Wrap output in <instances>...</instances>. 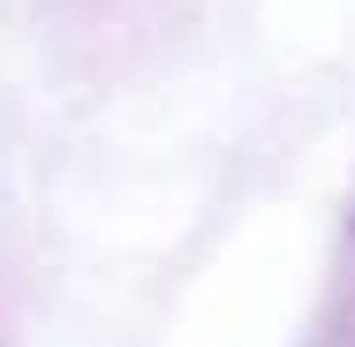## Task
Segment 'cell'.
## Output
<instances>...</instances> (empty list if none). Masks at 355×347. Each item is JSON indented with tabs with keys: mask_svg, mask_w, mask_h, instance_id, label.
<instances>
[]
</instances>
